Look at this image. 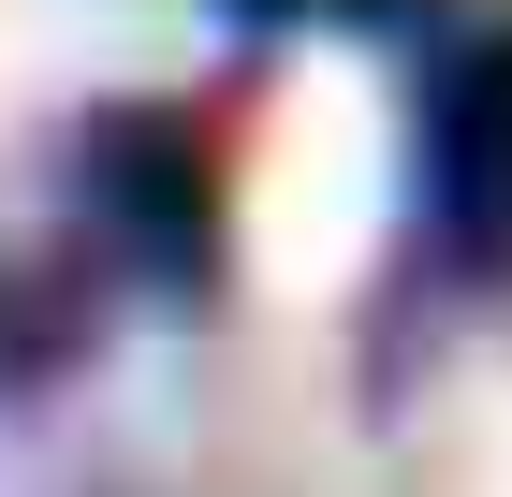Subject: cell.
<instances>
[{
	"label": "cell",
	"instance_id": "obj_1",
	"mask_svg": "<svg viewBox=\"0 0 512 497\" xmlns=\"http://www.w3.org/2000/svg\"><path fill=\"white\" fill-rule=\"evenodd\" d=\"M381 205H395V117L352 59H308V74L264 103L249 132V176H235V234H249V278L278 307L337 293V278L381 249Z\"/></svg>",
	"mask_w": 512,
	"mask_h": 497
}]
</instances>
